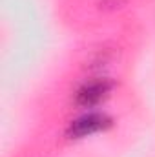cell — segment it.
I'll list each match as a JSON object with an SVG mask.
<instances>
[{
	"label": "cell",
	"instance_id": "1",
	"mask_svg": "<svg viewBox=\"0 0 155 157\" xmlns=\"http://www.w3.org/2000/svg\"><path fill=\"white\" fill-rule=\"evenodd\" d=\"M112 126V119L108 117L106 113H99V112H91V113H84L78 119L71 121L66 135L70 139H82L99 132H104Z\"/></svg>",
	"mask_w": 155,
	"mask_h": 157
},
{
	"label": "cell",
	"instance_id": "2",
	"mask_svg": "<svg viewBox=\"0 0 155 157\" xmlns=\"http://www.w3.org/2000/svg\"><path fill=\"white\" fill-rule=\"evenodd\" d=\"M112 90H113V84L106 78L91 80V82L78 88V91L75 93V102L82 108H93L100 101H104Z\"/></svg>",
	"mask_w": 155,
	"mask_h": 157
}]
</instances>
